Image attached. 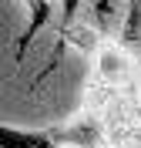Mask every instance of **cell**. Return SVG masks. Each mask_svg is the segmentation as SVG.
Here are the masks:
<instances>
[{"mask_svg":"<svg viewBox=\"0 0 141 148\" xmlns=\"http://www.w3.org/2000/svg\"><path fill=\"white\" fill-rule=\"evenodd\" d=\"M77 7H81V0H61V24L64 27L77 17Z\"/></svg>","mask_w":141,"mask_h":148,"instance_id":"5","label":"cell"},{"mask_svg":"<svg viewBox=\"0 0 141 148\" xmlns=\"http://www.w3.org/2000/svg\"><path fill=\"white\" fill-rule=\"evenodd\" d=\"M97 17H101V20L111 17V0H97Z\"/></svg>","mask_w":141,"mask_h":148,"instance_id":"6","label":"cell"},{"mask_svg":"<svg viewBox=\"0 0 141 148\" xmlns=\"http://www.w3.org/2000/svg\"><path fill=\"white\" fill-rule=\"evenodd\" d=\"M50 135H54L61 145L67 148H94L97 141H101V131L94 128L91 121H81V125H57V128H50Z\"/></svg>","mask_w":141,"mask_h":148,"instance_id":"3","label":"cell"},{"mask_svg":"<svg viewBox=\"0 0 141 148\" xmlns=\"http://www.w3.org/2000/svg\"><path fill=\"white\" fill-rule=\"evenodd\" d=\"M0 148H67V145H61L50 135V128H17V125H3Z\"/></svg>","mask_w":141,"mask_h":148,"instance_id":"1","label":"cell"},{"mask_svg":"<svg viewBox=\"0 0 141 148\" xmlns=\"http://www.w3.org/2000/svg\"><path fill=\"white\" fill-rule=\"evenodd\" d=\"M141 30V0H128V20H124V40H134Z\"/></svg>","mask_w":141,"mask_h":148,"instance_id":"4","label":"cell"},{"mask_svg":"<svg viewBox=\"0 0 141 148\" xmlns=\"http://www.w3.org/2000/svg\"><path fill=\"white\" fill-rule=\"evenodd\" d=\"M20 3H24V10H27V27H24V34H20V40H17V61H24L30 40H34L37 30L50 20V10L54 7H50V0H20Z\"/></svg>","mask_w":141,"mask_h":148,"instance_id":"2","label":"cell"}]
</instances>
